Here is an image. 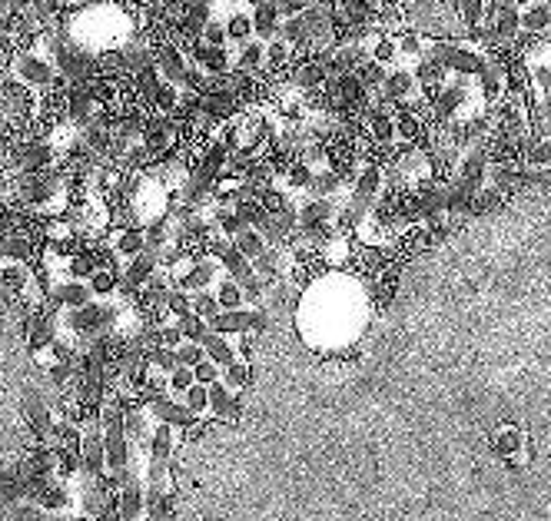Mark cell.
Here are the masks:
<instances>
[{
	"label": "cell",
	"instance_id": "1",
	"mask_svg": "<svg viewBox=\"0 0 551 521\" xmlns=\"http://www.w3.org/2000/svg\"><path fill=\"white\" fill-rule=\"evenodd\" d=\"M329 319H336L339 349L352 342L366 326V293L356 279L349 276H322L306 286V296L299 302V332L313 349L322 352Z\"/></svg>",
	"mask_w": 551,
	"mask_h": 521
},
{
	"label": "cell",
	"instance_id": "2",
	"mask_svg": "<svg viewBox=\"0 0 551 521\" xmlns=\"http://www.w3.org/2000/svg\"><path fill=\"white\" fill-rule=\"evenodd\" d=\"M127 44H130V20L123 14V7H117V0L113 4L87 7L77 17H70V47H77L80 54L90 57L93 50V54L113 57Z\"/></svg>",
	"mask_w": 551,
	"mask_h": 521
},
{
	"label": "cell",
	"instance_id": "3",
	"mask_svg": "<svg viewBox=\"0 0 551 521\" xmlns=\"http://www.w3.org/2000/svg\"><path fill=\"white\" fill-rule=\"evenodd\" d=\"M488 445L508 468H525L532 462V445H528V435L518 425H498Z\"/></svg>",
	"mask_w": 551,
	"mask_h": 521
},
{
	"label": "cell",
	"instance_id": "4",
	"mask_svg": "<svg viewBox=\"0 0 551 521\" xmlns=\"http://www.w3.org/2000/svg\"><path fill=\"white\" fill-rule=\"evenodd\" d=\"M14 74L20 77V83H27V87H44V90L57 80L54 67L37 54H20L14 60Z\"/></svg>",
	"mask_w": 551,
	"mask_h": 521
},
{
	"label": "cell",
	"instance_id": "5",
	"mask_svg": "<svg viewBox=\"0 0 551 521\" xmlns=\"http://www.w3.org/2000/svg\"><path fill=\"white\" fill-rule=\"evenodd\" d=\"M279 24H283V17H279L276 0H263L259 7H253V37L269 44L273 37H279Z\"/></svg>",
	"mask_w": 551,
	"mask_h": 521
},
{
	"label": "cell",
	"instance_id": "6",
	"mask_svg": "<svg viewBox=\"0 0 551 521\" xmlns=\"http://www.w3.org/2000/svg\"><path fill=\"white\" fill-rule=\"evenodd\" d=\"M236 67L243 70V74H253V70L266 67V40L259 37H249L246 44H239V54H236Z\"/></svg>",
	"mask_w": 551,
	"mask_h": 521
},
{
	"label": "cell",
	"instance_id": "7",
	"mask_svg": "<svg viewBox=\"0 0 551 521\" xmlns=\"http://www.w3.org/2000/svg\"><path fill=\"white\" fill-rule=\"evenodd\" d=\"M90 296H93L90 283H83V279H74V276H70V283H60L54 289V302H60V306H70V309L87 306Z\"/></svg>",
	"mask_w": 551,
	"mask_h": 521
},
{
	"label": "cell",
	"instance_id": "8",
	"mask_svg": "<svg viewBox=\"0 0 551 521\" xmlns=\"http://www.w3.org/2000/svg\"><path fill=\"white\" fill-rule=\"evenodd\" d=\"M226 27V40H236V44H246L253 37V10L249 7H236L230 17L223 20Z\"/></svg>",
	"mask_w": 551,
	"mask_h": 521
},
{
	"label": "cell",
	"instance_id": "9",
	"mask_svg": "<svg viewBox=\"0 0 551 521\" xmlns=\"http://www.w3.org/2000/svg\"><path fill=\"white\" fill-rule=\"evenodd\" d=\"M518 24L528 34H542V30L551 27V4H542V0H535V4H528L525 10H518Z\"/></svg>",
	"mask_w": 551,
	"mask_h": 521
},
{
	"label": "cell",
	"instance_id": "10",
	"mask_svg": "<svg viewBox=\"0 0 551 521\" xmlns=\"http://www.w3.org/2000/svg\"><path fill=\"white\" fill-rule=\"evenodd\" d=\"M203 349H206V356H210L216 366H230V362L236 359V349L230 346V336H220V332H213L210 329V336L203 339Z\"/></svg>",
	"mask_w": 551,
	"mask_h": 521
},
{
	"label": "cell",
	"instance_id": "11",
	"mask_svg": "<svg viewBox=\"0 0 551 521\" xmlns=\"http://www.w3.org/2000/svg\"><path fill=\"white\" fill-rule=\"evenodd\" d=\"M233 246L249 259V263H253V259L266 249V239H263V233H259V229L243 226V229H239V233L233 236Z\"/></svg>",
	"mask_w": 551,
	"mask_h": 521
},
{
	"label": "cell",
	"instance_id": "12",
	"mask_svg": "<svg viewBox=\"0 0 551 521\" xmlns=\"http://www.w3.org/2000/svg\"><path fill=\"white\" fill-rule=\"evenodd\" d=\"M213 293H216V302H220V309H239V306H246L243 286H239L233 276H220V283H216Z\"/></svg>",
	"mask_w": 551,
	"mask_h": 521
},
{
	"label": "cell",
	"instance_id": "13",
	"mask_svg": "<svg viewBox=\"0 0 551 521\" xmlns=\"http://www.w3.org/2000/svg\"><path fill=\"white\" fill-rule=\"evenodd\" d=\"M322 259L329 263V269H346L352 259V246L346 236H332L326 249H322Z\"/></svg>",
	"mask_w": 551,
	"mask_h": 521
},
{
	"label": "cell",
	"instance_id": "14",
	"mask_svg": "<svg viewBox=\"0 0 551 521\" xmlns=\"http://www.w3.org/2000/svg\"><path fill=\"white\" fill-rule=\"evenodd\" d=\"M143 508H147V502H143V492L140 485H120V518H140Z\"/></svg>",
	"mask_w": 551,
	"mask_h": 521
},
{
	"label": "cell",
	"instance_id": "15",
	"mask_svg": "<svg viewBox=\"0 0 551 521\" xmlns=\"http://www.w3.org/2000/svg\"><path fill=\"white\" fill-rule=\"evenodd\" d=\"M249 375H253V366H249V359H233L230 366H223V382L230 385L233 392H243L249 385Z\"/></svg>",
	"mask_w": 551,
	"mask_h": 521
},
{
	"label": "cell",
	"instance_id": "16",
	"mask_svg": "<svg viewBox=\"0 0 551 521\" xmlns=\"http://www.w3.org/2000/svg\"><path fill=\"white\" fill-rule=\"evenodd\" d=\"M183 405L190 409L196 419H200L203 412H210V385H203V382H193L190 389L183 392Z\"/></svg>",
	"mask_w": 551,
	"mask_h": 521
},
{
	"label": "cell",
	"instance_id": "17",
	"mask_svg": "<svg viewBox=\"0 0 551 521\" xmlns=\"http://www.w3.org/2000/svg\"><path fill=\"white\" fill-rule=\"evenodd\" d=\"M176 322H180V329H183V339H190V342H203L210 336V319H203L200 312H186V316H180Z\"/></svg>",
	"mask_w": 551,
	"mask_h": 521
},
{
	"label": "cell",
	"instance_id": "18",
	"mask_svg": "<svg viewBox=\"0 0 551 521\" xmlns=\"http://www.w3.org/2000/svg\"><path fill=\"white\" fill-rule=\"evenodd\" d=\"M87 283H90L93 296H110V293H117L120 273H117V269H93V276L87 279Z\"/></svg>",
	"mask_w": 551,
	"mask_h": 521
},
{
	"label": "cell",
	"instance_id": "19",
	"mask_svg": "<svg viewBox=\"0 0 551 521\" xmlns=\"http://www.w3.org/2000/svg\"><path fill=\"white\" fill-rule=\"evenodd\" d=\"M220 266L226 269V276H233V279H243V276L249 273V269H253V263H249V259H246L243 253H239L236 246L226 249L223 259H220Z\"/></svg>",
	"mask_w": 551,
	"mask_h": 521
},
{
	"label": "cell",
	"instance_id": "20",
	"mask_svg": "<svg viewBox=\"0 0 551 521\" xmlns=\"http://www.w3.org/2000/svg\"><path fill=\"white\" fill-rule=\"evenodd\" d=\"M176 359H180V366H196V362H203L206 359V349H203V342H190V339H183L180 346H176Z\"/></svg>",
	"mask_w": 551,
	"mask_h": 521
},
{
	"label": "cell",
	"instance_id": "21",
	"mask_svg": "<svg viewBox=\"0 0 551 521\" xmlns=\"http://www.w3.org/2000/svg\"><path fill=\"white\" fill-rule=\"evenodd\" d=\"M289 47L283 37H273L266 44V67H273V70H279V67H286V60H289Z\"/></svg>",
	"mask_w": 551,
	"mask_h": 521
},
{
	"label": "cell",
	"instance_id": "22",
	"mask_svg": "<svg viewBox=\"0 0 551 521\" xmlns=\"http://www.w3.org/2000/svg\"><path fill=\"white\" fill-rule=\"evenodd\" d=\"M166 312H170L173 319L186 316V312H193V296L183 293V289H173V293H166Z\"/></svg>",
	"mask_w": 551,
	"mask_h": 521
},
{
	"label": "cell",
	"instance_id": "23",
	"mask_svg": "<svg viewBox=\"0 0 551 521\" xmlns=\"http://www.w3.org/2000/svg\"><path fill=\"white\" fill-rule=\"evenodd\" d=\"M193 312H200L203 319H213L216 312H220V302H216V293H206V289H200V293H193Z\"/></svg>",
	"mask_w": 551,
	"mask_h": 521
},
{
	"label": "cell",
	"instance_id": "24",
	"mask_svg": "<svg viewBox=\"0 0 551 521\" xmlns=\"http://www.w3.org/2000/svg\"><path fill=\"white\" fill-rule=\"evenodd\" d=\"M193 375H196V382H203V385H213V382H220L223 379V369L216 366V362L206 356L203 362H196L193 366Z\"/></svg>",
	"mask_w": 551,
	"mask_h": 521
},
{
	"label": "cell",
	"instance_id": "25",
	"mask_svg": "<svg viewBox=\"0 0 551 521\" xmlns=\"http://www.w3.org/2000/svg\"><path fill=\"white\" fill-rule=\"evenodd\" d=\"M200 40H203V44H213V47H226V27H223V20H210V24L200 30Z\"/></svg>",
	"mask_w": 551,
	"mask_h": 521
},
{
	"label": "cell",
	"instance_id": "26",
	"mask_svg": "<svg viewBox=\"0 0 551 521\" xmlns=\"http://www.w3.org/2000/svg\"><path fill=\"white\" fill-rule=\"evenodd\" d=\"M193 382H196V375H193L190 366H176V369L170 372V392H180V395H183Z\"/></svg>",
	"mask_w": 551,
	"mask_h": 521
},
{
	"label": "cell",
	"instance_id": "27",
	"mask_svg": "<svg viewBox=\"0 0 551 521\" xmlns=\"http://www.w3.org/2000/svg\"><path fill=\"white\" fill-rule=\"evenodd\" d=\"M243 4H249V10H253V7H259V4H263V0H243Z\"/></svg>",
	"mask_w": 551,
	"mask_h": 521
}]
</instances>
